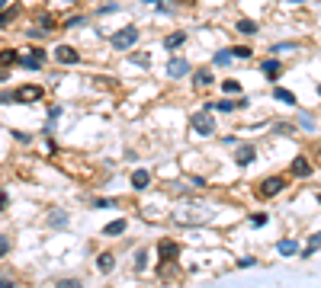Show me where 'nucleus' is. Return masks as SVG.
Segmentation results:
<instances>
[{"mask_svg":"<svg viewBox=\"0 0 321 288\" xmlns=\"http://www.w3.org/2000/svg\"><path fill=\"white\" fill-rule=\"evenodd\" d=\"M193 132L196 135H202V138H209V135L215 132V115L209 112V109H202V112H193Z\"/></svg>","mask_w":321,"mask_h":288,"instance_id":"nucleus-1","label":"nucleus"},{"mask_svg":"<svg viewBox=\"0 0 321 288\" xmlns=\"http://www.w3.org/2000/svg\"><path fill=\"white\" fill-rule=\"evenodd\" d=\"M138 36H141V32L135 29V26H126V29H119L113 39H109V42H113L116 51H126V48H132L135 42H138Z\"/></svg>","mask_w":321,"mask_h":288,"instance_id":"nucleus-2","label":"nucleus"},{"mask_svg":"<svg viewBox=\"0 0 321 288\" xmlns=\"http://www.w3.org/2000/svg\"><path fill=\"white\" fill-rule=\"evenodd\" d=\"M42 87H36V84H26V87H19V90H13L10 93V99L13 102H36V99H42Z\"/></svg>","mask_w":321,"mask_h":288,"instance_id":"nucleus-3","label":"nucleus"},{"mask_svg":"<svg viewBox=\"0 0 321 288\" xmlns=\"http://www.w3.org/2000/svg\"><path fill=\"white\" fill-rule=\"evenodd\" d=\"M190 67H193V64H190L187 58H174V61H167V77L170 80H180V77H187V74H190Z\"/></svg>","mask_w":321,"mask_h":288,"instance_id":"nucleus-4","label":"nucleus"},{"mask_svg":"<svg viewBox=\"0 0 321 288\" xmlns=\"http://www.w3.org/2000/svg\"><path fill=\"white\" fill-rule=\"evenodd\" d=\"M209 112H235V109H248V96L244 99H238V102H231V99H218V102H209Z\"/></svg>","mask_w":321,"mask_h":288,"instance_id":"nucleus-5","label":"nucleus"},{"mask_svg":"<svg viewBox=\"0 0 321 288\" xmlns=\"http://www.w3.org/2000/svg\"><path fill=\"white\" fill-rule=\"evenodd\" d=\"M283 189H286V180H283V176H270V180H263V183H260V195H263V198L279 195Z\"/></svg>","mask_w":321,"mask_h":288,"instance_id":"nucleus-6","label":"nucleus"},{"mask_svg":"<svg viewBox=\"0 0 321 288\" xmlns=\"http://www.w3.org/2000/svg\"><path fill=\"white\" fill-rule=\"evenodd\" d=\"M42 61H45V51H42V48H32V51L23 54V61H19V64H23L26 71H39V67H42Z\"/></svg>","mask_w":321,"mask_h":288,"instance_id":"nucleus-7","label":"nucleus"},{"mask_svg":"<svg viewBox=\"0 0 321 288\" xmlns=\"http://www.w3.org/2000/svg\"><path fill=\"white\" fill-rule=\"evenodd\" d=\"M55 58H58L61 64H77L80 54H77V48H74V45H58V48H55Z\"/></svg>","mask_w":321,"mask_h":288,"instance_id":"nucleus-8","label":"nucleus"},{"mask_svg":"<svg viewBox=\"0 0 321 288\" xmlns=\"http://www.w3.org/2000/svg\"><path fill=\"white\" fill-rule=\"evenodd\" d=\"M254 157H257V147H254V144H241V147L235 150V163H238V167L254 163Z\"/></svg>","mask_w":321,"mask_h":288,"instance_id":"nucleus-9","label":"nucleus"},{"mask_svg":"<svg viewBox=\"0 0 321 288\" xmlns=\"http://www.w3.org/2000/svg\"><path fill=\"white\" fill-rule=\"evenodd\" d=\"M158 253H161L164 266H167V263H174V259L180 256V246H177L174 240H161V243H158Z\"/></svg>","mask_w":321,"mask_h":288,"instance_id":"nucleus-10","label":"nucleus"},{"mask_svg":"<svg viewBox=\"0 0 321 288\" xmlns=\"http://www.w3.org/2000/svg\"><path fill=\"white\" fill-rule=\"evenodd\" d=\"M193 87H196V90H206V87H212V71H209V67L193 71Z\"/></svg>","mask_w":321,"mask_h":288,"instance_id":"nucleus-11","label":"nucleus"},{"mask_svg":"<svg viewBox=\"0 0 321 288\" xmlns=\"http://www.w3.org/2000/svg\"><path fill=\"white\" fill-rule=\"evenodd\" d=\"M260 71L267 74V77H279V71H283V64H279L276 58H267V61H260Z\"/></svg>","mask_w":321,"mask_h":288,"instance_id":"nucleus-12","label":"nucleus"},{"mask_svg":"<svg viewBox=\"0 0 321 288\" xmlns=\"http://www.w3.org/2000/svg\"><path fill=\"white\" fill-rule=\"evenodd\" d=\"M276 253H279V256H296V253H299V243H296V240H279V243H276Z\"/></svg>","mask_w":321,"mask_h":288,"instance_id":"nucleus-13","label":"nucleus"},{"mask_svg":"<svg viewBox=\"0 0 321 288\" xmlns=\"http://www.w3.org/2000/svg\"><path fill=\"white\" fill-rule=\"evenodd\" d=\"M292 173L296 176H312V163L305 160V157H296V160H292Z\"/></svg>","mask_w":321,"mask_h":288,"instance_id":"nucleus-14","label":"nucleus"},{"mask_svg":"<svg viewBox=\"0 0 321 288\" xmlns=\"http://www.w3.org/2000/svg\"><path fill=\"white\" fill-rule=\"evenodd\" d=\"M148 183H151V173H148V170H135L132 173V186L135 189H145Z\"/></svg>","mask_w":321,"mask_h":288,"instance_id":"nucleus-15","label":"nucleus"},{"mask_svg":"<svg viewBox=\"0 0 321 288\" xmlns=\"http://www.w3.org/2000/svg\"><path fill=\"white\" fill-rule=\"evenodd\" d=\"M183 42H187V32H174V36L164 39V48H167V51H174V48H180Z\"/></svg>","mask_w":321,"mask_h":288,"instance_id":"nucleus-16","label":"nucleus"},{"mask_svg":"<svg viewBox=\"0 0 321 288\" xmlns=\"http://www.w3.org/2000/svg\"><path fill=\"white\" fill-rule=\"evenodd\" d=\"M13 64H19V51H10V48H6V51H0V67H13Z\"/></svg>","mask_w":321,"mask_h":288,"instance_id":"nucleus-17","label":"nucleus"},{"mask_svg":"<svg viewBox=\"0 0 321 288\" xmlns=\"http://www.w3.org/2000/svg\"><path fill=\"white\" fill-rule=\"evenodd\" d=\"M231 58H235V51H231V48H222V51H215V64H218V67H228Z\"/></svg>","mask_w":321,"mask_h":288,"instance_id":"nucleus-18","label":"nucleus"},{"mask_svg":"<svg viewBox=\"0 0 321 288\" xmlns=\"http://www.w3.org/2000/svg\"><path fill=\"white\" fill-rule=\"evenodd\" d=\"M49 224H52V228H67V215H64V211H58V208H55L52 215H49Z\"/></svg>","mask_w":321,"mask_h":288,"instance_id":"nucleus-19","label":"nucleus"},{"mask_svg":"<svg viewBox=\"0 0 321 288\" xmlns=\"http://www.w3.org/2000/svg\"><path fill=\"white\" fill-rule=\"evenodd\" d=\"M113 263H116V256H113V253H100V256H97L100 272H109V269H113Z\"/></svg>","mask_w":321,"mask_h":288,"instance_id":"nucleus-20","label":"nucleus"},{"mask_svg":"<svg viewBox=\"0 0 321 288\" xmlns=\"http://www.w3.org/2000/svg\"><path fill=\"white\" fill-rule=\"evenodd\" d=\"M122 231H126V221L119 218V221H109V224H106L103 234H106V237H116V234H122Z\"/></svg>","mask_w":321,"mask_h":288,"instance_id":"nucleus-21","label":"nucleus"},{"mask_svg":"<svg viewBox=\"0 0 321 288\" xmlns=\"http://www.w3.org/2000/svg\"><path fill=\"white\" fill-rule=\"evenodd\" d=\"M273 96H276L279 102H289V106H296V93H289V90H283V87H276L273 90Z\"/></svg>","mask_w":321,"mask_h":288,"instance_id":"nucleus-22","label":"nucleus"},{"mask_svg":"<svg viewBox=\"0 0 321 288\" xmlns=\"http://www.w3.org/2000/svg\"><path fill=\"white\" fill-rule=\"evenodd\" d=\"M145 266H148V250H145V246H141V250L135 253V269L141 272V269H145Z\"/></svg>","mask_w":321,"mask_h":288,"instance_id":"nucleus-23","label":"nucleus"},{"mask_svg":"<svg viewBox=\"0 0 321 288\" xmlns=\"http://www.w3.org/2000/svg\"><path fill=\"white\" fill-rule=\"evenodd\" d=\"M238 32H248L251 36V32H257V23L254 19H238Z\"/></svg>","mask_w":321,"mask_h":288,"instance_id":"nucleus-24","label":"nucleus"},{"mask_svg":"<svg viewBox=\"0 0 321 288\" xmlns=\"http://www.w3.org/2000/svg\"><path fill=\"white\" fill-rule=\"evenodd\" d=\"M132 64H135V67H148V64H151V54H148V51L132 54Z\"/></svg>","mask_w":321,"mask_h":288,"instance_id":"nucleus-25","label":"nucleus"},{"mask_svg":"<svg viewBox=\"0 0 321 288\" xmlns=\"http://www.w3.org/2000/svg\"><path fill=\"white\" fill-rule=\"evenodd\" d=\"M318 246H321V234H312V237H309V246H305V256H312Z\"/></svg>","mask_w":321,"mask_h":288,"instance_id":"nucleus-26","label":"nucleus"},{"mask_svg":"<svg viewBox=\"0 0 321 288\" xmlns=\"http://www.w3.org/2000/svg\"><path fill=\"white\" fill-rule=\"evenodd\" d=\"M222 90L235 96V93H241V84H238V80H225V84H222Z\"/></svg>","mask_w":321,"mask_h":288,"instance_id":"nucleus-27","label":"nucleus"},{"mask_svg":"<svg viewBox=\"0 0 321 288\" xmlns=\"http://www.w3.org/2000/svg\"><path fill=\"white\" fill-rule=\"evenodd\" d=\"M270 132H273V135H289L292 125H286V122H276V125H270Z\"/></svg>","mask_w":321,"mask_h":288,"instance_id":"nucleus-28","label":"nucleus"},{"mask_svg":"<svg viewBox=\"0 0 321 288\" xmlns=\"http://www.w3.org/2000/svg\"><path fill=\"white\" fill-rule=\"evenodd\" d=\"M0 288H16V282H13L10 272H0Z\"/></svg>","mask_w":321,"mask_h":288,"instance_id":"nucleus-29","label":"nucleus"},{"mask_svg":"<svg viewBox=\"0 0 321 288\" xmlns=\"http://www.w3.org/2000/svg\"><path fill=\"white\" fill-rule=\"evenodd\" d=\"M55 288H84V285H80L77 279H61V282L55 285Z\"/></svg>","mask_w":321,"mask_h":288,"instance_id":"nucleus-30","label":"nucleus"},{"mask_svg":"<svg viewBox=\"0 0 321 288\" xmlns=\"http://www.w3.org/2000/svg\"><path fill=\"white\" fill-rule=\"evenodd\" d=\"M231 51H235V58H251V54H254L248 45H238V48H231Z\"/></svg>","mask_w":321,"mask_h":288,"instance_id":"nucleus-31","label":"nucleus"},{"mask_svg":"<svg viewBox=\"0 0 321 288\" xmlns=\"http://www.w3.org/2000/svg\"><path fill=\"white\" fill-rule=\"evenodd\" d=\"M299 122H302V128H309V132H312V128H315V119H312V115H299Z\"/></svg>","mask_w":321,"mask_h":288,"instance_id":"nucleus-32","label":"nucleus"},{"mask_svg":"<svg viewBox=\"0 0 321 288\" xmlns=\"http://www.w3.org/2000/svg\"><path fill=\"white\" fill-rule=\"evenodd\" d=\"M13 16H16V6H13V10H6V13H0V26H6Z\"/></svg>","mask_w":321,"mask_h":288,"instance_id":"nucleus-33","label":"nucleus"},{"mask_svg":"<svg viewBox=\"0 0 321 288\" xmlns=\"http://www.w3.org/2000/svg\"><path fill=\"white\" fill-rule=\"evenodd\" d=\"M10 253V237H0V256H6Z\"/></svg>","mask_w":321,"mask_h":288,"instance_id":"nucleus-34","label":"nucleus"},{"mask_svg":"<svg viewBox=\"0 0 321 288\" xmlns=\"http://www.w3.org/2000/svg\"><path fill=\"white\" fill-rule=\"evenodd\" d=\"M39 26H42V29H52V16H49V13H42V16H39Z\"/></svg>","mask_w":321,"mask_h":288,"instance_id":"nucleus-35","label":"nucleus"},{"mask_svg":"<svg viewBox=\"0 0 321 288\" xmlns=\"http://www.w3.org/2000/svg\"><path fill=\"white\" fill-rule=\"evenodd\" d=\"M93 205H97V208H113L116 202H113V198H97V202H93Z\"/></svg>","mask_w":321,"mask_h":288,"instance_id":"nucleus-36","label":"nucleus"},{"mask_svg":"<svg viewBox=\"0 0 321 288\" xmlns=\"http://www.w3.org/2000/svg\"><path fill=\"white\" fill-rule=\"evenodd\" d=\"M116 10H119V3H103V6H100V13H103V16H106V13H116Z\"/></svg>","mask_w":321,"mask_h":288,"instance_id":"nucleus-37","label":"nucleus"},{"mask_svg":"<svg viewBox=\"0 0 321 288\" xmlns=\"http://www.w3.org/2000/svg\"><path fill=\"white\" fill-rule=\"evenodd\" d=\"M251 224H254V228H263V224H267V218H263V215H254V218H251Z\"/></svg>","mask_w":321,"mask_h":288,"instance_id":"nucleus-38","label":"nucleus"},{"mask_svg":"<svg viewBox=\"0 0 321 288\" xmlns=\"http://www.w3.org/2000/svg\"><path fill=\"white\" fill-rule=\"evenodd\" d=\"M13 138H16L19 144H29V135H26V132H13Z\"/></svg>","mask_w":321,"mask_h":288,"instance_id":"nucleus-39","label":"nucleus"},{"mask_svg":"<svg viewBox=\"0 0 321 288\" xmlns=\"http://www.w3.org/2000/svg\"><path fill=\"white\" fill-rule=\"evenodd\" d=\"M80 23H84V16H71L67 19V29H74V26H80Z\"/></svg>","mask_w":321,"mask_h":288,"instance_id":"nucleus-40","label":"nucleus"},{"mask_svg":"<svg viewBox=\"0 0 321 288\" xmlns=\"http://www.w3.org/2000/svg\"><path fill=\"white\" fill-rule=\"evenodd\" d=\"M6 208V192H0V211Z\"/></svg>","mask_w":321,"mask_h":288,"instance_id":"nucleus-41","label":"nucleus"},{"mask_svg":"<svg viewBox=\"0 0 321 288\" xmlns=\"http://www.w3.org/2000/svg\"><path fill=\"white\" fill-rule=\"evenodd\" d=\"M3 80H6V71H0V84H3Z\"/></svg>","mask_w":321,"mask_h":288,"instance_id":"nucleus-42","label":"nucleus"},{"mask_svg":"<svg viewBox=\"0 0 321 288\" xmlns=\"http://www.w3.org/2000/svg\"><path fill=\"white\" fill-rule=\"evenodd\" d=\"M64 3H80V0H64Z\"/></svg>","mask_w":321,"mask_h":288,"instance_id":"nucleus-43","label":"nucleus"},{"mask_svg":"<svg viewBox=\"0 0 321 288\" xmlns=\"http://www.w3.org/2000/svg\"><path fill=\"white\" fill-rule=\"evenodd\" d=\"M145 3H158V0H145Z\"/></svg>","mask_w":321,"mask_h":288,"instance_id":"nucleus-44","label":"nucleus"},{"mask_svg":"<svg viewBox=\"0 0 321 288\" xmlns=\"http://www.w3.org/2000/svg\"><path fill=\"white\" fill-rule=\"evenodd\" d=\"M0 6H6V0H0Z\"/></svg>","mask_w":321,"mask_h":288,"instance_id":"nucleus-45","label":"nucleus"},{"mask_svg":"<svg viewBox=\"0 0 321 288\" xmlns=\"http://www.w3.org/2000/svg\"><path fill=\"white\" fill-rule=\"evenodd\" d=\"M318 96H321V87H318Z\"/></svg>","mask_w":321,"mask_h":288,"instance_id":"nucleus-46","label":"nucleus"}]
</instances>
